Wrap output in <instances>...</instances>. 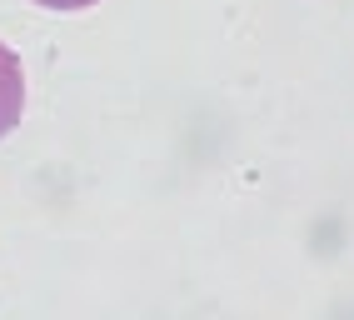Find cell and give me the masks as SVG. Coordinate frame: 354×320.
I'll return each mask as SVG.
<instances>
[{
	"label": "cell",
	"instance_id": "2",
	"mask_svg": "<svg viewBox=\"0 0 354 320\" xmlns=\"http://www.w3.org/2000/svg\"><path fill=\"white\" fill-rule=\"evenodd\" d=\"M35 6H45V10H85V6H95V0H35Z\"/></svg>",
	"mask_w": 354,
	"mask_h": 320
},
{
	"label": "cell",
	"instance_id": "1",
	"mask_svg": "<svg viewBox=\"0 0 354 320\" xmlns=\"http://www.w3.org/2000/svg\"><path fill=\"white\" fill-rule=\"evenodd\" d=\"M20 110H26V71L10 45H0V141L20 125Z\"/></svg>",
	"mask_w": 354,
	"mask_h": 320
}]
</instances>
